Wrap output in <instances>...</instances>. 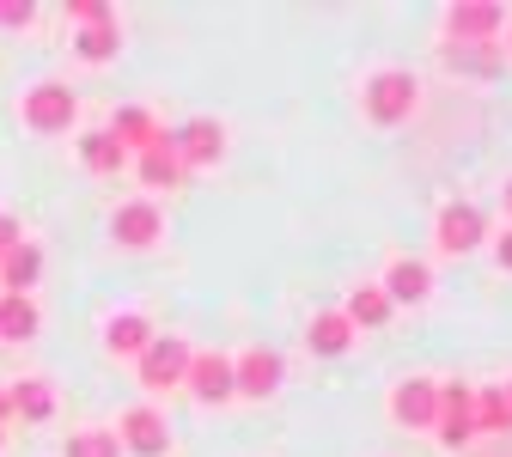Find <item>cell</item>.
Returning a JSON list of instances; mask_svg holds the SVG:
<instances>
[{
    "label": "cell",
    "mask_w": 512,
    "mask_h": 457,
    "mask_svg": "<svg viewBox=\"0 0 512 457\" xmlns=\"http://www.w3.org/2000/svg\"><path fill=\"white\" fill-rule=\"evenodd\" d=\"M360 104H366V116H372L378 128H397V122L415 116V104H421V80H415L409 68H384V74L366 80Z\"/></svg>",
    "instance_id": "obj_1"
},
{
    "label": "cell",
    "mask_w": 512,
    "mask_h": 457,
    "mask_svg": "<svg viewBox=\"0 0 512 457\" xmlns=\"http://www.w3.org/2000/svg\"><path fill=\"white\" fill-rule=\"evenodd\" d=\"M189 348L183 336H153L141 354H135V372H141V384L147 390H171V384H183V372H189Z\"/></svg>",
    "instance_id": "obj_2"
},
{
    "label": "cell",
    "mask_w": 512,
    "mask_h": 457,
    "mask_svg": "<svg viewBox=\"0 0 512 457\" xmlns=\"http://www.w3.org/2000/svg\"><path fill=\"white\" fill-rule=\"evenodd\" d=\"M445 31H452V43H464V49H488L506 31V7H494V0H458V7L445 13Z\"/></svg>",
    "instance_id": "obj_3"
},
{
    "label": "cell",
    "mask_w": 512,
    "mask_h": 457,
    "mask_svg": "<svg viewBox=\"0 0 512 457\" xmlns=\"http://www.w3.org/2000/svg\"><path fill=\"white\" fill-rule=\"evenodd\" d=\"M171 153H177L183 171H208V165L226 153V128H220L214 116H196V122L171 128Z\"/></svg>",
    "instance_id": "obj_4"
},
{
    "label": "cell",
    "mask_w": 512,
    "mask_h": 457,
    "mask_svg": "<svg viewBox=\"0 0 512 457\" xmlns=\"http://www.w3.org/2000/svg\"><path fill=\"white\" fill-rule=\"evenodd\" d=\"M80 116V98L68 92V86H55V80H43V86H31L25 92V128H37V135H61Z\"/></svg>",
    "instance_id": "obj_5"
},
{
    "label": "cell",
    "mask_w": 512,
    "mask_h": 457,
    "mask_svg": "<svg viewBox=\"0 0 512 457\" xmlns=\"http://www.w3.org/2000/svg\"><path fill=\"white\" fill-rule=\"evenodd\" d=\"M116 445H122V451H135V457H165L171 427H165V415H159L153 403H135V409L116 421Z\"/></svg>",
    "instance_id": "obj_6"
},
{
    "label": "cell",
    "mask_w": 512,
    "mask_h": 457,
    "mask_svg": "<svg viewBox=\"0 0 512 457\" xmlns=\"http://www.w3.org/2000/svg\"><path fill=\"white\" fill-rule=\"evenodd\" d=\"M281 390V354L275 348H250V354H238L232 360V397H275Z\"/></svg>",
    "instance_id": "obj_7"
},
{
    "label": "cell",
    "mask_w": 512,
    "mask_h": 457,
    "mask_svg": "<svg viewBox=\"0 0 512 457\" xmlns=\"http://www.w3.org/2000/svg\"><path fill=\"white\" fill-rule=\"evenodd\" d=\"M482 232H488L482 208H476V202H452V208L439 214V232H433V244H439V256H470V250L482 244Z\"/></svg>",
    "instance_id": "obj_8"
},
{
    "label": "cell",
    "mask_w": 512,
    "mask_h": 457,
    "mask_svg": "<svg viewBox=\"0 0 512 457\" xmlns=\"http://www.w3.org/2000/svg\"><path fill=\"white\" fill-rule=\"evenodd\" d=\"M110 238L128 244V250H147V244L165 238V214H159L153 202H122V208L110 214Z\"/></svg>",
    "instance_id": "obj_9"
},
{
    "label": "cell",
    "mask_w": 512,
    "mask_h": 457,
    "mask_svg": "<svg viewBox=\"0 0 512 457\" xmlns=\"http://www.w3.org/2000/svg\"><path fill=\"white\" fill-rule=\"evenodd\" d=\"M391 415L403 421V427H433L439 421V384L433 378H403L397 390H391Z\"/></svg>",
    "instance_id": "obj_10"
},
{
    "label": "cell",
    "mask_w": 512,
    "mask_h": 457,
    "mask_svg": "<svg viewBox=\"0 0 512 457\" xmlns=\"http://www.w3.org/2000/svg\"><path fill=\"white\" fill-rule=\"evenodd\" d=\"M104 135L128 153V147H135V153H153V147H165L171 141V128H159L153 122V110H141V104H128V110H116V122L104 128Z\"/></svg>",
    "instance_id": "obj_11"
},
{
    "label": "cell",
    "mask_w": 512,
    "mask_h": 457,
    "mask_svg": "<svg viewBox=\"0 0 512 457\" xmlns=\"http://www.w3.org/2000/svg\"><path fill=\"white\" fill-rule=\"evenodd\" d=\"M183 384L196 390L202 403H226V397H232V360H226V354H214V348H208V354H189Z\"/></svg>",
    "instance_id": "obj_12"
},
{
    "label": "cell",
    "mask_w": 512,
    "mask_h": 457,
    "mask_svg": "<svg viewBox=\"0 0 512 457\" xmlns=\"http://www.w3.org/2000/svg\"><path fill=\"white\" fill-rule=\"evenodd\" d=\"M378 287H384V299H391V305H421L433 293V275H427V263H415V256H397L391 275H384Z\"/></svg>",
    "instance_id": "obj_13"
},
{
    "label": "cell",
    "mask_w": 512,
    "mask_h": 457,
    "mask_svg": "<svg viewBox=\"0 0 512 457\" xmlns=\"http://www.w3.org/2000/svg\"><path fill=\"white\" fill-rule=\"evenodd\" d=\"M342 317L354 323V330H384V323H391V299H384V287H378V281H360V287L348 293Z\"/></svg>",
    "instance_id": "obj_14"
},
{
    "label": "cell",
    "mask_w": 512,
    "mask_h": 457,
    "mask_svg": "<svg viewBox=\"0 0 512 457\" xmlns=\"http://www.w3.org/2000/svg\"><path fill=\"white\" fill-rule=\"evenodd\" d=\"M37 330H43V317L31 293H0V342H31Z\"/></svg>",
    "instance_id": "obj_15"
},
{
    "label": "cell",
    "mask_w": 512,
    "mask_h": 457,
    "mask_svg": "<svg viewBox=\"0 0 512 457\" xmlns=\"http://www.w3.org/2000/svg\"><path fill=\"white\" fill-rule=\"evenodd\" d=\"M305 342H311V354H348L354 323H348L342 311H317V317L305 323Z\"/></svg>",
    "instance_id": "obj_16"
},
{
    "label": "cell",
    "mask_w": 512,
    "mask_h": 457,
    "mask_svg": "<svg viewBox=\"0 0 512 457\" xmlns=\"http://www.w3.org/2000/svg\"><path fill=\"white\" fill-rule=\"evenodd\" d=\"M37 275H43V250L37 244H13L7 256H0V281H7V293L37 287Z\"/></svg>",
    "instance_id": "obj_17"
},
{
    "label": "cell",
    "mask_w": 512,
    "mask_h": 457,
    "mask_svg": "<svg viewBox=\"0 0 512 457\" xmlns=\"http://www.w3.org/2000/svg\"><path fill=\"white\" fill-rule=\"evenodd\" d=\"M104 342H110V354H141V348L153 342V323H147L141 311H122V317L104 323Z\"/></svg>",
    "instance_id": "obj_18"
},
{
    "label": "cell",
    "mask_w": 512,
    "mask_h": 457,
    "mask_svg": "<svg viewBox=\"0 0 512 457\" xmlns=\"http://www.w3.org/2000/svg\"><path fill=\"white\" fill-rule=\"evenodd\" d=\"M116 49H122L116 13H110V19H92V25H80V37H74V55H80V61H110Z\"/></svg>",
    "instance_id": "obj_19"
},
{
    "label": "cell",
    "mask_w": 512,
    "mask_h": 457,
    "mask_svg": "<svg viewBox=\"0 0 512 457\" xmlns=\"http://www.w3.org/2000/svg\"><path fill=\"white\" fill-rule=\"evenodd\" d=\"M80 159H86V171H98V177H116V171L128 165V153L104 135V128H86V135H80Z\"/></svg>",
    "instance_id": "obj_20"
},
{
    "label": "cell",
    "mask_w": 512,
    "mask_h": 457,
    "mask_svg": "<svg viewBox=\"0 0 512 457\" xmlns=\"http://www.w3.org/2000/svg\"><path fill=\"white\" fill-rule=\"evenodd\" d=\"M7 403H13L19 421H49V409H55V397H49L43 378H19V384L7 390Z\"/></svg>",
    "instance_id": "obj_21"
},
{
    "label": "cell",
    "mask_w": 512,
    "mask_h": 457,
    "mask_svg": "<svg viewBox=\"0 0 512 457\" xmlns=\"http://www.w3.org/2000/svg\"><path fill=\"white\" fill-rule=\"evenodd\" d=\"M135 171H141V183H147V189H177V183L189 177V171L177 165L171 141H165V147H153V153H141V165H135Z\"/></svg>",
    "instance_id": "obj_22"
},
{
    "label": "cell",
    "mask_w": 512,
    "mask_h": 457,
    "mask_svg": "<svg viewBox=\"0 0 512 457\" xmlns=\"http://www.w3.org/2000/svg\"><path fill=\"white\" fill-rule=\"evenodd\" d=\"M470 421H476V433H506L512 427V409H506V390H476V409H470Z\"/></svg>",
    "instance_id": "obj_23"
},
{
    "label": "cell",
    "mask_w": 512,
    "mask_h": 457,
    "mask_svg": "<svg viewBox=\"0 0 512 457\" xmlns=\"http://www.w3.org/2000/svg\"><path fill=\"white\" fill-rule=\"evenodd\" d=\"M68 457H122V445H116V433L86 427V433H68Z\"/></svg>",
    "instance_id": "obj_24"
},
{
    "label": "cell",
    "mask_w": 512,
    "mask_h": 457,
    "mask_svg": "<svg viewBox=\"0 0 512 457\" xmlns=\"http://www.w3.org/2000/svg\"><path fill=\"white\" fill-rule=\"evenodd\" d=\"M445 61H452V68H470V74H488V68H494V43H488V49H464V43H452V49H445Z\"/></svg>",
    "instance_id": "obj_25"
},
{
    "label": "cell",
    "mask_w": 512,
    "mask_h": 457,
    "mask_svg": "<svg viewBox=\"0 0 512 457\" xmlns=\"http://www.w3.org/2000/svg\"><path fill=\"white\" fill-rule=\"evenodd\" d=\"M68 13H74L80 25H92V19H110V7H104V0H68Z\"/></svg>",
    "instance_id": "obj_26"
},
{
    "label": "cell",
    "mask_w": 512,
    "mask_h": 457,
    "mask_svg": "<svg viewBox=\"0 0 512 457\" xmlns=\"http://www.w3.org/2000/svg\"><path fill=\"white\" fill-rule=\"evenodd\" d=\"M13 244H25V232H19V220H13V214H0V256H7Z\"/></svg>",
    "instance_id": "obj_27"
},
{
    "label": "cell",
    "mask_w": 512,
    "mask_h": 457,
    "mask_svg": "<svg viewBox=\"0 0 512 457\" xmlns=\"http://www.w3.org/2000/svg\"><path fill=\"white\" fill-rule=\"evenodd\" d=\"M31 0H19V7H13V0H7V7H0V25H31Z\"/></svg>",
    "instance_id": "obj_28"
},
{
    "label": "cell",
    "mask_w": 512,
    "mask_h": 457,
    "mask_svg": "<svg viewBox=\"0 0 512 457\" xmlns=\"http://www.w3.org/2000/svg\"><path fill=\"white\" fill-rule=\"evenodd\" d=\"M494 263L512 275V232H506V238H494Z\"/></svg>",
    "instance_id": "obj_29"
},
{
    "label": "cell",
    "mask_w": 512,
    "mask_h": 457,
    "mask_svg": "<svg viewBox=\"0 0 512 457\" xmlns=\"http://www.w3.org/2000/svg\"><path fill=\"white\" fill-rule=\"evenodd\" d=\"M7 415H13V403H7V390H0V427H7Z\"/></svg>",
    "instance_id": "obj_30"
},
{
    "label": "cell",
    "mask_w": 512,
    "mask_h": 457,
    "mask_svg": "<svg viewBox=\"0 0 512 457\" xmlns=\"http://www.w3.org/2000/svg\"><path fill=\"white\" fill-rule=\"evenodd\" d=\"M500 195H506V214H512V183H506V189H500Z\"/></svg>",
    "instance_id": "obj_31"
},
{
    "label": "cell",
    "mask_w": 512,
    "mask_h": 457,
    "mask_svg": "<svg viewBox=\"0 0 512 457\" xmlns=\"http://www.w3.org/2000/svg\"><path fill=\"white\" fill-rule=\"evenodd\" d=\"M506 409H512V384H506Z\"/></svg>",
    "instance_id": "obj_32"
},
{
    "label": "cell",
    "mask_w": 512,
    "mask_h": 457,
    "mask_svg": "<svg viewBox=\"0 0 512 457\" xmlns=\"http://www.w3.org/2000/svg\"><path fill=\"white\" fill-rule=\"evenodd\" d=\"M506 43H512V19H506Z\"/></svg>",
    "instance_id": "obj_33"
}]
</instances>
